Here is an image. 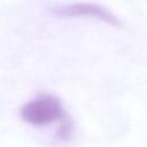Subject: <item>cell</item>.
<instances>
[{
  "label": "cell",
  "instance_id": "1",
  "mask_svg": "<svg viewBox=\"0 0 147 147\" xmlns=\"http://www.w3.org/2000/svg\"><path fill=\"white\" fill-rule=\"evenodd\" d=\"M21 116L26 123L33 126H45L56 121H68L60 99L47 93L28 101L21 108Z\"/></svg>",
  "mask_w": 147,
  "mask_h": 147
},
{
  "label": "cell",
  "instance_id": "2",
  "mask_svg": "<svg viewBox=\"0 0 147 147\" xmlns=\"http://www.w3.org/2000/svg\"><path fill=\"white\" fill-rule=\"evenodd\" d=\"M56 14L64 17H93L113 26H121L122 22L107 8L93 2H75L56 9Z\"/></svg>",
  "mask_w": 147,
  "mask_h": 147
}]
</instances>
